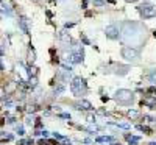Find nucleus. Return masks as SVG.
I'll return each mask as SVG.
<instances>
[{"label": "nucleus", "mask_w": 156, "mask_h": 145, "mask_svg": "<svg viewBox=\"0 0 156 145\" xmlns=\"http://www.w3.org/2000/svg\"><path fill=\"white\" fill-rule=\"evenodd\" d=\"M120 33H122L120 36H122L123 42L131 44V45H128V47H134V45L141 44L142 41H144V28H142L137 22H125V24L122 25Z\"/></svg>", "instance_id": "f257e3e1"}, {"label": "nucleus", "mask_w": 156, "mask_h": 145, "mask_svg": "<svg viewBox=\"0 0 156 145\" xmlns=\"http://www.w3.org/2000/svg\"><path fill=\"white\" fill-rule=\"evenodd\" d=\"M70 90H72L73 95H77V97H81V95H84L86 90H88L86 81L81 78V76H77V78H73L72 83H70Z\"/></svg>", "instance_id": "f03ea898"}, {"label": "nucleus", "mask_w": 156, "mask_h": 145, "mask_svg": "<svg viewBox=\"0 0 156 145\" xmlns=\"http://www.w3.org/2000/svg\"><path fill=\"white\" fill-rule=\"evenodd\" d=\"M116 102L119 103V105H122V106H128V105H131L133 100H134V94L131 92V90H126V89H120V90H117L116 92Z\"/></svg>", "instance_id": "7ed1b4c3"}, {"label": "nucleus", "mask_w": 156, "mask_h": 145, "mask_svg": "<svg viewBox=\"0 0 156 145\" xmlns=\"http://www.w3.org/2000/svg\"><path fill=\"white\" fill-rule=\"evenodd\" d=\"M120 55H122V58H125L126 61H131V62H137L139 58H141L139 50L134 48V47H128V45H125V47L122 48Z\"/></svg>", "instance_id": "20e7f679"}, {"label": "nucleus", "mask_w": 156, "mask_h": 145, "mask_svg": "<svg viewBox=\"0 0 156 145\" xmlns=\"http://www.w3.org/2000/svg\"><path fill=\"white\" fill-rule=\"evenodd\" d=\"M139 13L144 19H151L156 16V6L153 5H141L139 6Z\"/></svg>", "instance_id": "39448f33"}, {"label": "nucleus", "mask_w": 156, "mask_h": 145, "mask_svg": "<svg viewBox=\"0 0 156 145\" xmlns=\"http://www.w3.org/2000/svg\"><path fill=\"white\" fill-rule=\"evenodd\" d=\"M105 34H106V38H109V39H119L120 38V28H119L116 24H111L105 28Z\"/></svg>", "instance_id": "423d86ee"}, {"label": "nucleus", "mask_w": 156, "mask_h": 145, "mask_svg": "<svg viewBox=\"0 0 156 145\" xmlns=\"http://www.w3.org/2000/svg\"><path fill=\"white\" fill-rule=\"evenodd\" d=\"M69 61H70L72 64H80V62H83V48L78 47L77 50L69 56Z\"/></svg>", "instance_id": "0eeeda50"}, {"label": "nucleus", "mask_w": 156, "mask_h": 145, "mask_svg": "<svg viewBox=\"0 0 156 145\" xmlns=\"http://www.w3.org/2000/svg\"><path fill=\"white\" fill-rule=\"evenodd\" d=\"M77 109H83V111H92L94 108H92V105L88 102V100H80L77 103Z\"/></svg>", "instance_id": "6e6552de"}, {"label": "nucleus", "mask_w": 156, "mask_h": 145, "mask_svg": "<svg viewBox=\"0 0 156 145\" xmlns=\"http://www.w3.org/2000/svg\"><path fill=\"white\" fill-rule=\"evenodd\" d=\"M19 27H20V30L27 34L28 33V19H27V17H20L19 19Z\"/></svg>", "instance_id": "1a4fd4ad"}, {"label": "nucleus", "mask_w": 156, "mask_h": 145, "mask_svg": "<svg viewBox=\"0 0 156 145\" xmlns=\"http://www.w3.org/2000/svg\"><path fill=\"white\" fill-rule=\"evenodd\" d=\"M16 88H17V84L14 83V81H11V83H8L6 88H3V89H5V94L6 95H10V94H13L16 90Z\"/></svg>", "instance_id": "9d476101"}, {"label": "nucleus", "mask_w": 156, "mask_h": 145, "mask_svg": "<svg viewBox=\"0 0 156 145\" xmlns=\"http://www.w3.org/2000/svg\"><path fill=\"white\" fill-rule=\"evenodd\" d=\"M114 139L112 136H102V137H97V142H106V144H114Z\"/></svg>", "instance_id": "9b49d317"}, {"label": "nucleus", "mask_w": 156, "mask_h": 145, "mask_svg": "<svg viewBox=\"0 0 156 145\" xmlns=\"http://www.w3.org/2000/svg\"><path fill=\"white\" fill-rule=\"evenodd\" d=\"M147 78H148V81H150V83L156 84V69L150 70V72H148V75H147Z\"/></svg>", "instance_id": "f8f14e48"}, {"label": "nucleus", "mask_w": 156, "mask_h": 145, "mask_svg": "<svg viewBox=\"0 0 156 145\" xmlns=\"http://www.w3.org/2000/svg\"><path fill=\"white\" fill-rule=\"evenodd\" d=\"M59 39L64 41V42H70V36H69L66 31H61V33H59Z\"/></svg>", "instance_id": "ddd939ff"}, {"label": "nucleus", "mask_w": 156, "mask_h": 145, "mask_svg": "<svg viewBox=\"0 0 156 145\" xmlns=\"http://www.w3.org/2000/svg\"><path fill=\"white\" fill-rule=\"evenodd\" d=\"M126 140H128V142H130L131 145H136V144L139 142L141 139H139V137H134V136H130V134H128V136H126Z\"/></svg>", "instance_id": "4468645a"}, {"label": "nucleus", "mask_w": 156, "mask_h": 145, "mask_svg": "<svg viewBox=\"0 0 156 145\" xmlns=\"http://www.w3.org/2000/svg\"><path fill=\"white\" fill-rule=\"evenodd\" d=\"M64 89H66V86H64V83H59L56 88H55V94H61V92H64Z\"/></svg>", "instance_id": "2eb2a0df"}, {"label": "nucleus", "mask_w": 156, "mask_h": 145, "mask_svg": "<svg viewBox=\"0 0 156 145\" xmlns=\"http://www.w3.org/2000/svg\"><path fill=\"white\" fill-rule=\"evenodd\" d=\"M109 125L119 126V128H123V130H128V128H130V123H120V122H117V123H109Z\"/></svg>", "instance_id": "dca6fc26"}, {"label": "nucleus", "mask_w": 156, "mask_h": 145, "mask_svg": "<svg viewBox=\"0 0 156 145\" xmlns=\"http://www.w3.org/2000/svg\"><path fill=\"white\" fill-rule=\"evenodd\" d=\"M137 116H139V111H136V109L128 111V117H133V119H134V117H137Z\"/></svg>", "instance_id": "f3484780"}, {"label": "nucleus", "mask_w": 156, "mask_h": 145, "mask_svg": "<svg viewBox=\"0 0 156 145\" xmlns=\"http://www.w3.org/2000/svg\"><path fill=\"white\" fill-rule=\"evenodd\" d=\"M137 130H141V131H145L147 134H151V130L148 128V126H142V125H139V126H137Z\"/></svg>", "instance_id": "a211bd4d"}, {"label": "nucleus", "mask_w": 156, "mask_h": 145, "mask_svg": "<svg viewBox=\"0 0 156 145\" xmlns=\"http://www.w3.org/2000/svg\"><path fill=\"white\" fill-rule=\"evenodd\" d=\"M105 0H94V6H103Z\"/></svg>", "instance_id": "6ab92c4d"}, {"label": "nucleus", "mask_w": 156, "mask_h": 145, "mask_svg": "<svg viewBox=\"0 0 156 145\" xmlns=\"http://www.w3.org/2000/svg\"><path fill=\"white\" fill-rule=\"evenodd\" d=\"M28 56H30V61L33 62V61H34V50H33V48H30V52H28Z\"/></svg>", "instance_id": "aec40b11"}, {"label": "nucleus", "mask_w": 156, "mask_h": 145, "mask_svg": "<svg viewBox=\"0 0 156 145\" xmlns=\"http://www.w3.org/2000/svg\"><path fill=\"white\" fill-rule=\"evenodd\" d=\"M28 112H34L36 111V106H28V109H27Z\"/></svg>", "instance_id": "412c9836"}, {"label": "nucleus", "mask_w": 156, "mask_h": 145, "mask_svg": "<svg viewBox=\"0 0 156 145\" xmlns=\"http://www.w3.org/2000/svg\"><path fill=\"white\" fill-rule=\"evenodd\" d=\"M3 95H5V89H3V88H0V98H2Z\"/></svg>", "instance_id": "4be33fe9"}, {"label": "nucleus", "mask_w": 156, "mask_h": 145, "mask_svg": "<svg viewBox=\"0 0 156 145\" xmlns=\"http://www.w3.org/2000/svg\"><path fill=\"white\" fill-rule=\"evenodd\" d=\"M17 133H19L20 136H22V134H25V133H24V128H17Z\"/></svg>", "instance_id": "5701e85b"}, {"label": "nucleus", "mask_w": 156, "mask_h": 145, "mask_svg": "<svg viewBox=\"0 0 156 145\" xmlns=\"http://www.w3.org/2000/svg\"><path fill=\"white\" fill-rule=\"evenodd\" d=\"M125 2H128V3H134V2H137V0H125Z\"/></svg>", "instance_id": "b1692460"}, {"label": "nucleus", "mask_w": 156, "mask_h": 145, "mask_svg": "<svg viewBox=\"0 0 156 145\" xmlns=\"http://www.w3.org/2000/svg\"><path fill=\"white\" fill-rule=\"evenodd\" d=\"M153 36H155V38H156V30H155V31H153Z\"/></svg>", "instance_id": "393cba45"}, {"label": "nucleus", "mask_w": 156, "mask_h": 145, "mask_svg": "<svg viewBox=\"0 0 156 145\" xmlns=\"http://www.w3.org/2000/svg\"><path fill=\"white\" fill-rule=\"evenodd\" d=\"M150 145H156V142H151V144H150Z\"/></svg>", "instance_id": "a878e982"}, {"label": "nucleus", "mask_w": 156, "mask_h": 145, "mask_svg": "<svg viewBox=\"0 0 156 145\" xmlns=\"http://www.w3.org/2000/svg\"><path fill=\"white\" fill-rule=\"evenodd\" d=\"M0 55H2V50H0Z\"/></svg>", "instance_id": "bb28decb"}]
</instances>
